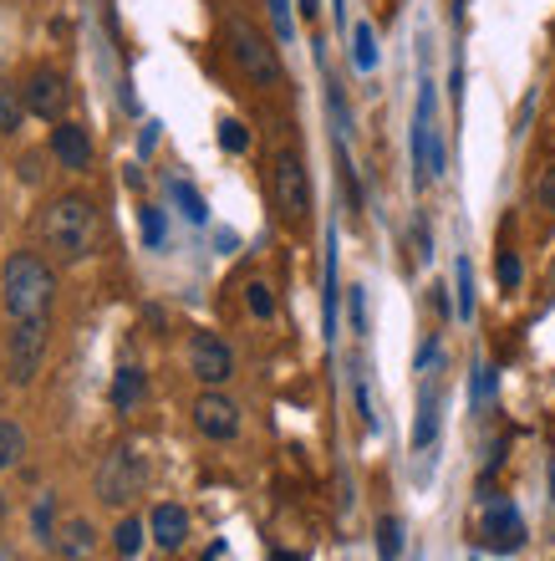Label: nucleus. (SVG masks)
<instances>
[{
    "label": "nucleus",
    "mask_w": 555,
    "mask_h": 561,
    "mask_svg": "<svg viewBox=\"0 0 555 561\" xmlns=\"http://www.w3.org/2000/svg\"><path fill=\"white\" fill-rule=\"evenodd\" d=\"M97 230H103V215H97V199L92 194H57L46 205V220H42V240L46 251L77 266L97 251Z\"/></svg>",
    "instance_id": "f257e3e1"
},
{
    "label": "nucleus",
    "mask_w": 555,
    "mask_h": 561,
    "mask_svg": "<svg viewBox=\"0 0 555 561\" xmlns=\"http://www.w3.org/2000/svg\"><path fill=\"white\" fill-rule=\"evenodd\" d=\"M0 291H5V311H11V322H26V317H46V311H51V291H57V280H51V271H46L42 255L15 251L11 261H5Z\"/></svg>",
    "instance_id": "f03ea898"
},
{
    "label": "nucleus",
    "mask_w": 555,
    "mask_h": 561,
    "mask_svg": "<svg viewBox=\"0 0 555 561\" xmlns=\"http://www.w3.org/2000/svg\"><path fill=\"white\" fill-rule=\"evenodd\" d=\"M46 347H51V317H26V322L11 327L5 337V363H11L15 383H31L46 363Z\"/></svg>",
    "instance_id": "7ed1b4c3"
},
{
    "label": "nucleus",
    "mask_w": 555,
    "mask_h": 561,
    "mask_svg": "<svg viewBox=\"0 0 555 561\" xmlns=\"http://www.w3.org/2000/svg\"><path fill=\"white\" fill-rule=\"evenodd\" d=\"M143 485H148L143 455H138L132 444H117L113 455L103 459V470H97V495H103L107 505H128L132 495H143Z\"/></svg>",
    "instance_id": "20e7f679"
},
{
    "label": "nucleus",
    "mask_w": 555,
    "mask_h": 561,
    "mask_svg": "<svg viewBox=\"0 0 555 561\" xmlns=\"http://www.w3.org/2000/svg\"><path fill=\"white\" fill-rule=\"evenodd\" d=\"M230 51H234V61L245 67L250 82H261V88H276V82H280L276 46L265 42L255 26H245V21H230Z\"/></svg>",
    "instance_id": "39448f33"
},
{
    "label": "nucleus",
    "mask_w": 555,
    "mask_h": 561,
    "mask_svg": "<svg viewBox=\"0 0 555 561\" xmlns=\"http://www.w3.org/2000/svg\"><path fill=\"white\" fill-rule=\"evenodd\" d=\"M276 209L291 225H307V215H311V179H307L301 153H280L276 159Z\"/></svg>",
    "instance_id": "423d86ee"
},
{
    "label": "nucleus",
    "mask_w": 555,
    "mask_h": 561,
    "mask_svg": "<svg viewBox=\"0 0 555 561\" xmlns=\"http://www.w3.org/2000/svg\"><path fill=\"white\" fill-rule=\"evenodd\" d=\"M21 98H26L31 118L61 123V118H67V103H72V88H67V77H61L57 67H36V72L26 77V88H21Z\"/></svg>",
    "instance_id": "0eeeda50"
},
{
    "label": "nucleus",
    "mask_w": 555,
    "mask_h": 561,
    "mask_svg": "<svg viewBox=\"0 0 555 561\" xmlns=\"http://www.w3.org/2000/svg\"><path fill=\"white\" fill-rule=\"evenodd\" d=\"M189 373H194V378H199L205 388L230 383V373H234L230 347H224L215 332H194V342H189Z\"/></svg>",
    "instance_id": "6e6552de"
},
{
    "label": "nucleus",
    "mask_w": 555,
    "mask_h": 561,
    "mask_svg": "<svg viewBox=\"0 0 555 561\" xmlns=\"http://www.w3.org/2000/svg\"><path fill=\"white\" fill-rule=\"evenodd\" d=\"M194 424H199L205 439H234L240 434V409L224 399L220 388H205L199 403H194Z\"/></svg>",
    "instance_id": "1a4fd4ad"
},
{
    "label": "nucleus",
    "mask_w": 555,
    "mask_h": 561,
    "mask_svg": "<svg viewBox=\"0 0 555 561\" xmlns=\"http://www.w3.org/2000/svg\"><path fill=\"white\" fill-rule=\"evenodd\" d=\"M525 541V520L510 501H489L484 505V547L489 551H520Z\"/></svg>",
    "instance_id": "9d476101"
},
{
    "label": "nucleus",
    "mask_w": 555,
    "mask_h": 561,
    "mask_svg": "<svg viewBox=\"0 0 555 561\" xmlns=\"http://www.w3.org/2000/svg\"><path fill=\"white\" fill-rule=\"evenodd\" d=\"M413 153H418V174L424 179L443 174V144H439V128H433V92L418 98V134H413Z\"/></svg>",
    "instance_id": "9b49d317"
},
{
    "label": "nucleus",
    "mask_w": 555,
    "mask_h": 561,
    "mask_svg": "<svg viewBox=\"0 0 555 561\" xmlns=\"http://www.w3.org/2000/svg\"><path fill=\"white\" fill-rule=\"evenodd\" d=\"M51 153H57L61 169L88 174V169H92V138H88V128H77V123L61 118L57 128H51Z\"/></svg>",
    "instance_id": "f8f14e48"
},
{
    "label": "nucleus",
    "mask_w": 555,
    "mask_h": 561,
    "mask_svg": "<svg viewBox=\"0 0 555 561\" xmlns=\"http://www.w3.org/2000/svg\"><path fill=\"white\" fill-rule=\"evenodd\" d=\"M148 536H153L163 551H178L184 541H189V511L174 505V501L153 505V516H148Z\"/></svg>",
    "instance_id": "ddd939ff"
},
{
    "label": "nucleus",
    "mask_w": 555,
    "mask_h": 561,
    "mask_svg": "<svg viewBox=\"0 0 555 561\" xmlns=\"http://www.w3.org/2000/svg\"><path fill=\"white\" fill-rule=\"evenodd\" d=\"M51 547H57L61 561H88L92 551H97V531H92L88 516H72V520H67V526L57 531V541H51Z\"/></svg>",
    "instance_id": "4468645a"
},
{
    "label": "nucleus",
    "mask_w": 555,
    "mask_h": 561,
    "mask_svg": "<svg viewBox=\"0 0 555 561\" xmlns=\"http://www.w3.org/2000/svg\"><path fill=\"white\" fill-rule=\"evenodd\" d=\"M143 393H148L143 368H117V378H113V403H117V409H138V403H143Z\"/></svg>",
    "instance_id": "2eb2a0df"
},
{
    "label": "nucleus",
    "mask_w": 555,
    "mask_h": 561,
    "mask_svg": "<svg viewBox=\"0 0 555 561\" xmlns=\"http://www.w3.org/2000/svg\"><path fill=\"white\" fill-rule=\"evenodd\" d=\"M26 98H21V88H11V82H0V134H15L21 123H26Z\"/></svg>",
    "instance_id": "dca6fc26"
},
{
    "label": "nucleus",
    "mask_w": 555,
    "mask_h": 561,
    "mask_svg": "<svg viewBox=\"0 0 555 561\" xmlns=\"http://www.w3.org/2000/svg\"><path fill=\"white\" fill-rule=\"evenodd\" d=\"M21 455H26V434H21V424H15V419H0V470H15Z\"/></svg>",
    "instance_id": "f3484780"
},
{
    "label": "nucleus",
    "mask_w": 555,
    "mask_h": 561,
    "mask_svg": "<svg viewBox=\"0 0 555 561\" xmlns=\"http://www.w3.org/2000/svg\"><path fill=\"white\" fill-rule=\"evenodd\" d=\"M113 547H117V557H138V547H143V520H138V516H123V520H117Z\"/></svg>",
    "instance_id": "a211bd4d"
},
{
    "label": "nucleus",
    "mask_w": 555,
    "mask_h": 561,
    "mask_svg": "<svg viewBox=\"0 0 555 561\" xmlns=\"http://www.w3.org/2000/svg\"><path fill=\"white\" fill-rule=\"evenodd\" d=\"M378 557H382V561H397V557H403V520L388 516V520L378 526Z\"/></svg>",
    "instance_id": "6ab92c4d"
},
{
    "label": "nucleus",
    "mask_w": 555,
    "mask_h": 561,
    "mask_svg": "<svg viewBox=\"0 0 555 561\" xmlns=\"http://www.w3.org/2000/svg\"><path fill=\"white\" fill-rule=\"evenodd\" d=\"M169 194H174V199H178V209H184V215H189L194 225L205 220V199L194 194V184H184V179H174V184H169Z\"/></svg>",
    "instance_id": "aec40b11"
},
{
    "label": "nucleus",
    "mask_w": 555,
    "mask_h": 561,
    "mask_svg": "<svg viewBox=\"0 0 555 561\" xmlns=\"http://www.w3.org/2000/svg\"><path fill=\"white\" fill-rule=\"evenodd\" d=\"M245 301H250V311H255V317H270V311H276V301H270V286H265V280H250Z\"/></svg>",
    "instance_id": "412c9836"
},
{
    "label": "nucleus",
    "mask_w": 555,
    "mask_h": 561,
    "mask_svg": "<svg viewBox=\"0 0 555 561\" xmlns=\"http://www.w3.org/2000/svg\"><path fill=\"white\" fill-rule=\"evenodd\" d=\"M51 511H57V501L42 495V501H36V536H42V541H57V531H51Z\"/></svg>",
    "instance_id": "4be33fe9"
},
{
    "label": "nucleus",
    "mask_w": 555,
    "mask_h": 561,
    "mask_svg": "<svg viewBox=\"0 0 555 561\" xmlns=\"http://www.w3.org/2000/svg\"><path fill=\"white\" fill-rule=\"evenodd\" d=\"M378 61V46H372V26H357V67H372Z\"/></svg>",
    "instance_id": "5701e85b"
},
{
    "label": "nucleus",
    "mask_w": 555,
    "mask_h": 561,
    "mask_svg": "<svg viewBox=\"0 0 555 561\" xmlns=\"http://www.w3.org/2000/svg\"><path fill=\"white\" fill-rule=\"evenodd\" d=\"M535 199H541V205L555 215V163H551V169H545V174H541V184H535Z\"/></svg>",
    "instance_id": "b1692460"
},
{
    "label": "nucleus",
    "mask_w": 555,
    "mask_h": 561,
    "mask_svg": "<svg viewBox=\"0 0 555 561\" xmlns=\"http://www.w3.org/2000/svg\"><path fill=\"white\" fill-rule=\"evenodd\" d=\"M220 144L230 148V153H240V148H245V128H240V123H220Z\"/></svg>",
    "instance_id": "393cba45"
},
{
    "label": "nucleus",
    "mask_w": 555,
    "mask_h": 561,
    "mask_svg": "<svg viewBox=\"0 0 555 561\" xmlns=\"http://www.w3.org/2000/svg\"><path fill=\"white\" fill-rule=\"evenodd\" d=\"M499 280H505V286H520V261H514L510 251L499 255Z\"/></svg>",
    "instance_id": "a878e982"
},
{
    "label": "nucleus",
    "mask_w": 555,
    "mask_h": 561,
    "mask_svg": "<svg viewBox=\"0 0 555 561\" xmlns=\"http://www.w3.org/2000/svg\"><path fill=\"white\" fill-rule=\"evenodd\" d=\"M270 21H276L280 36H291V11H286V0H270Z\"/></svg>",
    "instance_id": "bb28decb"
},
{
    "label": "nucleus",
    "mask_w": 555,
    "mask_h": 561,
    "mask_svg": "<svg viewBox=\"0 0 555 561\" xmlns=\"http://www.w3.org/2000/svg\"><path fill=\"white\" fill-rule=\"evenodd\" d=\"M351 327H357V332H367V301H362V291H351Z\"/></svg>",
    "instance_id": "cd10ccee"
},
{
    "label": "nucleus",
    "mask_w": 555,
    "mask_h": 561,
    "mask_svg": "<svg viewBox=\"0 0 555 561\" xmlns=\"http://www.w3.org/2000/svg\"><path fill=\"white\" fill-rule=\"evenodd\" d=\"M143 230H148V240H153V245L163 240V220H159V209H143Z\"/></svg>",
    "instance_id": "c85d7f7f"
},
{
    "label": "nucleus",
    "mask_w": 555,
    "mask_h": 561,
    "mask_svg": "<svg viewBox=\"0 0 555 561\" xmlns=\"http://www.w3.org/2000/svg\"><path fill=\"white\" fill-rule=\"evenodd\" d=\"M5 511H11V501H5V490H0V526H5Z\"/></svg>",
    "instance_id": "c756f323"
},
{
    "label": "nucleus",
    "mask_w": 555,
    "mask_h": 561,
    "mask_svg": "<svg viewBox=\"0 0 555 561\" xmlns=\"http://www.w3.org/2000/svg\"><path fill=\"white\" fill-rule=\"evenodd\" d=\"M301 11H307V15H316V0H301Z\"/></svg>",
    "instance_id": "7c9ffc66"
},
{
    "label": "nucleus",
    "mask_w": 555,
    "mask_h": 561,
    "mask_svg": "<svg viewBox=\"0 0 555 561\" xmlns=\"http://www.w3.org/2000/svg\"><path fill=\"white\" fill-rule=\"evenodd\" d=\"M0 561H15V551H11V547H0Z\"/></svg>",
    "instance_id": "2f4dec72"
},
{
    "label": "nucleus",
    "mask_w": 555,
    "mask_h": 561,
    "mask_svg": "<svg viewBox=\"0 0 555 561\" xmlns=\"http://www.w3.org/2000/svg\"><path fill=\"white\" fill-rule=\"evenodd\" d=\"M276 561H296V557H276Z\"/></svg>",
    "instance_id": "473e14b6"
}]
</instances>
